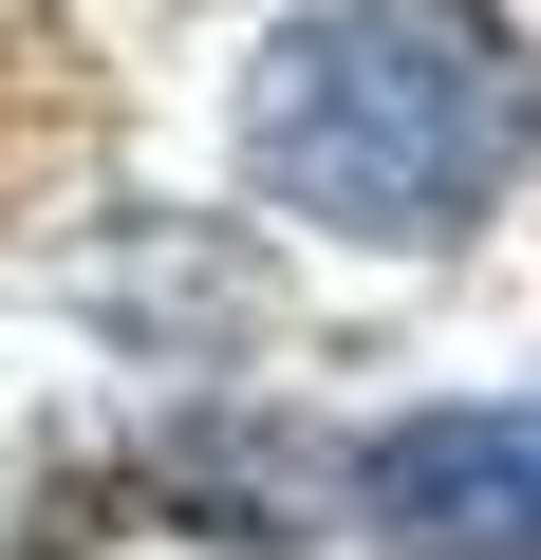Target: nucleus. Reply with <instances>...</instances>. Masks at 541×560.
<instances>
[{"label":"nucleus","mask_w":541,"mask_h":560,"mask_svg":"<svg viewBox=\"0 0 541 560\" xmlns=\"http://www.w3.org/2000/svg\"><path fill=\"white\" fill-rule=\"evenodd\" d=\"M374 560H541V393H430L355 430Z\"/></svg>","instance_id":"2"},{"label":"nucleus","mask_w":541,"mask_h":560,"mask_svg":"<svg viewBox=\"0 0 541 560\" xmlns=\"http://www.w3.org/2000/svg\"><path fill=\"white\" fill-rule=\"evenodd\" d=\"M224 150H243V187L281 224L430 261V243L522 206V168H541V38L504 0H281L243 94H224Z\"/></svg>","instance_id":"1"},{"label":"nucleus","mask_w":541,"mask_h":560,"mask_svg":"<svg viewBox=\"0 0 541 560\" xmlns=\"http://www.w3.org/2000/svg\"><path fill=\"white\" fill-rule=\"evenodd\" d=\"M168 486L205 504V541H318V448L299 430L205 411V430H168Z\"/></svg>","instance_id":"3"}]
</instances>
